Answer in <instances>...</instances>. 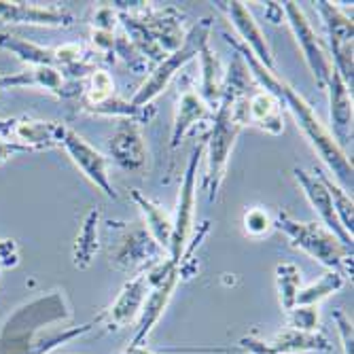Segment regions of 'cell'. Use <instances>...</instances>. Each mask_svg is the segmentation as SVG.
I'll return each instance as SVG.
<instances>
[{
	"instance_id": "obj_1",
	"label": "cell",
	"mask_w": 354,
	"mask_h": 354,
	"mask_svg": "<svg viewBox=\"0 0 354 354\" xmlns=\"http://www.w3.org/2000/svg\"><path fill=\"white\" fill-rule=\"evenodd\" d=\"M227 43L244 57V64H246L250 77L259 83L266 91L274 93L276 98L282 102V106H286L288 111H291L297 125L301 127V132L306 134L310 145L316 149L318 157L327 164L331 174L337 178L342 189H352V162L344 153V149L339 147V142L333 138V134L325 127V123L318 119L314 106L304 98L297 89H293L286 81L278 79L272 71L263 68L261 64L254 59V55L240 41L227 37Z\"/></svg>"
},
{
	"instance_id": "obj_2",
	"label": "cell",
	"mask_w": 354,
	"mask_h": 354,
	"mask_svg": "<svg viewBox=\"0 0 354 354\" xmlns=\"http://www.w3.org/2000/svg\"><path fill=\"white\" fill-rule=\"evenodd\" d=\"M244 125H248V95H244V98L236 102L221 100L218 109L214 111L212 132L204 149L208 151V168L202 189L208 193L210 202H214L218 196V187L225 178V170H227L230 153Z\"/></svg>"
},
{
	"instance_id": "obj_3",
	"label": "cell",
	"mask_w": 354,
	"mask_h": 354,
	"mask_svg": "<svg viewBox=\"0 0 354 354\" xmlns=\"http://www.w3.org/2000/svg\"><path fill=\"white\" fill-rule=\"evenodd\" d=\"M274 225L291 238L293 246L306 250L318 263L346 278L352 276V248L333 236L323 223H299L282 210L278 212Z\"/></svg>"
},
{
	"instance_id": "obj_4",
	"label": "cell",
	"mask_w": 354,
	"mask_h": 354,
	"mask_svg": "<svg viewBox=\"0 0 354 354\" xmlns=\"http://www.w3.org/2000/svg\"><path fill=\"white\" fill-rule=\"evenodd\" d=\"M210 30H212V19L210 17H204V19H200L196 26H193L187 32V37L183 39V45L176 51H172L166 59H162L157 64V66L153 68V73L147 77V81L140 85V89L136 91V95L130 102L134 106L151 104L157 95L170 85L174 75L185 66V64H189L193 57H198L200 51L208 45Z\"/></svg>"
},
{
	"instance_id": "obj_5",
	"label": "cell",
	"mask_w": 354,
	"mask_h": 354,
	"mask_svg": "<svg viewBox=\"0 0 354 354\" xmlns=\"http://www.w3.org/2000/svg\"><path fill=\"white\" fill-rule=\"evenodd\" d=\"M204 149H206V140L198 142L189 157V166L180 185L176 214L172 218V238L168 244V252H170V261H174L176 266L185 257V246L193 230V216H196V176H198V166L204 155Z\"/></svg>"
},
{
	"instance_id": "obj_6",
	"label": "cell",
	"mask_w": 354,
	"mask_h": 354,
	"mask_svg": "<svg viewBox=\"0 0 354 354\" xmlns=\"http://www.w3.org/2000/svg\"><path fill=\"white\" fill-rule=\"evenodd\" d=\"M282 11L286 13L288 26H291V30H293L297 45L301 47L304 59L308 64L310 73L316 79V85L320 89H327L329 79L333 75V62H331L329 51L325 49L323 41L318 39L312 24L308 21L306 13L301 11V7L297 3H284Z\"/></svg>"
},
{
	"instance_id": "obj_7",
	"label": "cell",
	"mask_w": 354,
	"mask_h": 354,
	"mask_svg": "<svg viewBox=\"0 0 354 354\" xmlns=\"http://www.w3.org/2000/svg\"><path fill=\"white\" fill-rule=\"evenodd\" d=\"M59 147L66 149L71 159L77 164V168L98 187L106 198H117V193L109 178V157H104L98 149H93L83 136H79L75 130L64 125V132L59 138Z\"/></svg>"
},
{
	"instance_id": "obj_8",
	"label": "cell",
	"mask_w": 354,
	"mask_h": 354,
	"mask_svg": "<svg viewBox=\"0 0 354 354\" xmlns=\"http://www.w3.org/2000/svg\"><path fill=\"white\" fill-rule=\"evenodd\" d=\"M320 15L325 19V28H327V35H329V45H331V62L335 71L339 73V77L352 87V19L339 11L335 5L325 3L320 0L316 3Z\"/></svg>"
},
{
	"instance_id": "obj_9",
	"label": "cell",
	"mask_w": 354,
	"mask_h": 354,
	"mask_svg": "<svg viewBox=\"0 0 354 354\" xmlns=\"http://www.w3.org/2000/svg\"><path fill=\"white\" fill-rule=\"evenodd\" d=\"M218 11H223L227 15V19L232 21V26L236 28V32L242 39V45L254 55V59L261 64L263 68L274 73V55L272 49L266 41V35L261 32L259 24L254 21V17L250 15V11L246 9L244 3H238V0H232V3H214Z\"/></svg>"
},
{
	"instance_id": "obj_10",
	"label": "cell",
	"mask_w": 354,
	"mask_h": 354,
	"mask_svg": "<svg viewBox=\"0 0 354 354\" xmlns=\"http://www.w3.org/2000/svg\"><path fill=\"white\" fill-rule=\"evenodd\" d=\"M111 157L123 170H142L147 166V145L140 123L134 119H121L109 142Z\"/></svg>"
},
{
	"instance_id": "obj_11",
	"label": "cell",
	"mask_w": 354,
	"mask_h": 354,
	"mask_svg": "<svg viewBox=\"0 0 354 354\" xmlns=\"http://www.w3.org/2000/svg\"><path fill=\"white\" fill-rule=\"evenodd\" d=\"M293 174H295L299 187H301L304 193H306L308 202L312 204V208L316 210V214L320 216V221H323L325 227H327L333 236H337L346 246L352 248V236L342 227V223H339V218H337V214H335V208H333V202H331L329 191H327V187L323 185V180L318 178V174H310V172H306V170H301V168H295Z\"/></svg>"
},
{
	"instance_id": "obj_12",
	"label": "cell",
	"mask_w": 354,
	"mask_h": 354,
	"mask_svg": "<svg viewBox=\"0 0 354 354\" xmlns=\"http://www.w3.org/2000/svg\"><path fill=\"white\" fill-rule=\"evenodd\" d=\"M0 21L5 24H28V26H73L75 17L59 7H37L24 3H7L0 0Z\"/></svg>"
},
{
	"instance_id": "obj_13",
	"label": "cell",
	"mask_w": 354,
	"mask_h": 354,
	"mask_svg": "<svg viewBox=\"0 0 354 354\" xmlns=\"http://www.w3.org/2000/svg\"><path fill=\"white\" fill-rule=\"evenodd\" d=\"M151 282L147 278V272L138 274L136 278H132L123 286V291L119 293L117 301L111 306V310L106 312V325L109 329H121L127 320H132L138 310H142V304L147 299V295L151 293Z\"/></svg>"
},
{
	"instance_id": "obj_14",
	"label": "cell",
	"mask_w": 354,
	"mask_h": 354,
	"mask_svg": "<svg viewBox=\"0 0 354 354\" xmlns=\"http://www.w3.org/2000/svg\"><path fill=\"white\" fill-rule=\"evenodd\" d=\"M180 280V268H176L164 282H159L157 286L151 288V293L147 295L145 304H142V316H140V323L136 329V335L132 339V346H142V342L149 337L151 329L157 325V320L162 318L174 288Z\"/></svg>"
},
{
	"instance_id": "obj_15",
	"label": "cell",
	"mask_w": 354,
	"mask_h": 354,
	"mask_svg": "<svg viewBox=\"0 0 354 354\" xmlns=\"http://www.w3.org/2000/svg\"><path fill=\"white\" fill-rule=\"evenodd\" d=\"M329 102H331V123L335 130V140L348 142L352 138V89L339 77L333 66V75L329 79Z\"/></svg>"
},
{
	"instance_id": "obj_16",
	"label": "cell",
	"mask_w": 354,
	"mask_h": 354,
	"mask_svg": "<svg viewBox=\"0 0 354 354\" xmlns=\"http://www.w3.org/2000/svg\"><path fill=\"white\" fill-rule=\"evenodd\" d=\"M214 117V111L202 100V95L196 93V91H185L180 98H178V106H176V119H174V125H172V138H170V147L176 149L185 134L191 130L193 125L200 123V121H206V119H212Z\"/></svg>"
},
{
	"instance_id": "obj_17",
	"label": "cell",
	"mask_w": 354,
	"mask_h": 354,
	"mask_svg": "<svg viewBox=\"0 0 354 354\" xmlns=\"http://www.w3.org/2000/svg\"><path fill=\"white\" fill-rule=\"evenodd\" d=\"M248 123L278 136L284 130L282 123V102L274 93L259 89L248 95Z\"/></svg>"
},
{
	"instance_id": "obj_18",
	"label": "cell",
	"mask_w": 354,
	"mask_h": 354,
	"mask_svg": "<svg viewBox=\"0 0 354 354\" xmlns=\"http://www.w3.org/2000/svg\"><path fill=\"white\" fill-rule=\"evenodd\" d=\"M64 132V123L53 121H35V119H17L13 138L15 142L32 149H51L59 147V138Z\"/></svg>"
},
{
	"instance_id": "obj_19",
	"label": "cell",
	"mask_w": 354,
	"mask_h": 354,
	"mask_svg": "<svg viewBox=\"0 0 354 354\" xmlns=\"http://www.w3.org/2000/svg\"><path fill=\"white\" fill-rule=\"evenodd\" d=\"M132 200L140 206L145 218H147V227H149V236L155 240L157 246L168 248L170 238H172V216L166 208H162L159 204H155L153 200L145 198L138 189L130 191Z\"/></svg>"
},
{
	"instance_id": "obj_20",
	"label": "cell",
	"mask_w": 354,
	"mask_h": 354,
	"mask_svg": "<svg viewBox=\"0 0 354 354\" xmlns=\"http://www.w3.org/2000/svg\"><path fill=\"white\" fill-rule=\"evenodd\" d=\"M200 64H202V100L214 111L221 104V93H223V81H225V68L218 59V55L206 45L200 51Z\"/></svg>"
},
{
	"instance_id": "obj_21",
	"label": "cell",
	"mask_w": 354,
	"mask_h": 354,
	"mask_svg": "<svg viewBox=\"0 0 354 354\" xmlns=\"http://www.w3.org/2000/svg\"><path fill=\"white\" fill-rule=\"evenodd\" d=\"M276 354L286 352H308V350H331L329 339L318 331H297L286 329L278 333L272 342H266Z\"/></svg>"
},
{
	"instance_id": "obj_22",
	"label": "cell",
	"mask_w": 354,
	"mask_h": 354,
	"mask_svg": "<svg viewBox=\"0 0 354 354\" xmlns=\"http://www.w3.org/2000/svg\"><path fill=\"white\" fill-rule=\"evenodd\" d=\"M98 225H100V212L98 210H89L83 225H81V230H79L77 242H75V266L79 270L89 268L95 252H98V248H100V244H98Z\"/></svg>"
},
{
	"instance_id": "obj_23",
	"label": "cell",
	"mask_w": 354,
	"mask_h": 354,
	"mask_svg": "<svg viewBox=\"0 0 354 354\" xmlns=\"http://www.w3.org/2000/svg\"><path fill=\"white\" fill-rule=\"evenodd\" d=\"M0 49L15 53L21 62L32 64L35 68H39V66L55 68L53 49L35 45V43H30V41L19 39V37H13V35H0Z\"/></svg>"
},
{
	"instance_id": "obj_24",
	"label": "cell",
	"mask_w": 354,
	"mask_h": 354,
	"mask_svg": "<svg viewBox=\"0 0 354 354\" xmlns=\"http://www.w3.org/2000/svg\"><path fill=\"white\" fill-rule=\"evenodd\" d=\"M155 254H157L155 240L147 232L138 230V232L130 234V238L121 244V248L115 254V263H119L123 268H132V266L149 259V257H155Z\"/></svg>"
},
{
	"instance_id": "obj_25",
	"label": "cell",
	"mask_w": 354,
	"mask_h": 354,
	"mask_svg": "<svg viewBox=\"0 0 354 354\" xmlns=\"http://www.w3.org/2000/svg\"><path fill=\"white\" fill-rule=\"evenodd\" d=\"M149 106V104H147ZM147 106H134L130 100H121L117 95L109 100H102L98 104H85L81 111L91 115H102V117H121V119H134V121H149L153 113H147Z\"/></svg>"
},
{
	"instance_id": "obj_26",
	"label": "cell",
	"mask_w": 354,
	"mask_h": 354,
	"mask_svg": "<svg viewBox=\"0 0 354 354\" xmlns=\"http://www.w3.org/2000/svg\"><path fill=\"white\" fill-rule=\"evenodd\" d=\"M346 282V276L337 274V272H327L323 278H318L314 284L299 288L297 293V301L295 306H318L323 299H327L331 293L339 291Z\"/></svg>"
},
{
	"instance_id": "obj_27",
	"label": "cell",
	"mask_w": 354,
	"mask_h": 354,
	"mask_svg": "<svg viewBox=\"0 0 354 354\" xmlns=\"http://www.w3.org/2000/svg\"><path fill=\"white\" fill-rule=\"evenodd\" d=\"M316 174H318L320 180H323V185L327 187V191H329L333 208H335V214H337V218L342 223V227L352 236V232H354V206H352V196H350L346 189H342L337 183H333V178L329 174L320 172V170H316Z\"/></svg>"
},
{
	"instance_id": "obj_28",
	"label": "cell",
	"mask_w": 354,
	"mask_h": 354,
	"mask_svg": "<svg viewBox=\"0 0 354 354\" xmlns=\"http://www.w3.org/2000/svg\"><path fill=\"white\" fill-rule=\"evenodd\" d=\"M276 284L280 293V304L288 312L295 308L297 293L301 286V270L295 263H280L276 268Z\"/></svg>"
},
{
	"instance_id": "obj_29",
	"label": "cell",
	"mask_w": 354,
	"mask_h": 354,
	"mask_svg": "<svg viewBox=\"0 0 354 354\" xmlns=\"http://www.w3.org/2000/svg\"><path fill=\"white\" fill-rule=\"evenodd\" d=\"M115 95V83L106 71H95L89 77V85L83 89L81 95V106L85 104H98L102 100H109Z\"/></svg>"
},
{
	"instance_id": "obj_30",
	"label": "cell",
	"mask_w": 354,
	"mask_h": 354,
	"mask_svg": "<svg viewBox=\"0 0 354 354\" xmlns=\"http://www.w3.org/2000/svg\"><path fill=\"white\" fill-rule=\"evenodd\" d=\"M288 323L297 331H316L318 325V308L316 306H295L288 310Z\"/></svg>"
},
{
	"instance_id": "obj_31",
	"label": "cell",
	"mask_w": 354,
	"mask_h": 354,
	"mask_svg": "<svg viewBox=\"0 0 354 354\" xmlns=\"http://www.w3.org/2000/svg\"><path fill=\"white\" fill-rule=\"evenodd\" d=\"M274 225V221L270 218L268 210L263 208H250L244 214V227L250 236H263L270 232V227Z\"/></svg>"
},
{
	"instance_id": "obj_32",
	"label": "cell",
	"mask_w": 354,
	"mask_h": 354,
	"mask_svg": "<svg viewBox=\"0 0 354 354\" xmlns=\"http://www.w3.org/2000/svg\"><path fill=\"white\" fill-rule=\"evenodd\" d=\"M119 15L115 13V7H100L93 15V26L98 32H113L117 26Z\"/></svg>"
},
{
	"instance_id": "obj_33",
	"label": "cell",
	"mask_w": 354,
	"mask_h": 354,
	"mask_svg": "<svg viewBox=\"0 0 354 354\" xmlns=\"http://www.w3.org/2000/svg\"><path fill=\"white\" fill-rule=\"evenodd\" d=\"M335 323H337V331H339L342 342H344V352L352 354V325H350V320L342 312H337L335 314Z\"/></svg>"
},
{
	"instance_id": "obj_34",
	"label": "cell",
	"mask_w": 354,
	"mask_h": 354,
	"mask_svg": "<svg viewBox=\"0 0 354 354\" xmlns=\"http://www.w3.org/2000/svg\"><path fill=\"white\" fill-rule=\"evenodd\" d=\"M17 263V252L13 240H0V268H9Z\"/></svg>"
},
{
	"instance_id": "obj_35",
	"label": "cell",
	"mask_w": 354,
	"mask_h": 354,
	"mask_svg": "<svg viewBox=\"0 0 354 354\" xmlns=\"http://www.w3.org/2000/svg\"><path fill=\"white\" fill-rule=\"evenodd\" d=\"M240 346L250 352V354H276L266 342H259V339H254V337H242L240 339Z\"/></svg>"
},
{
	"instance_id": "obj_36",
	"label": "cell",
	"mask_w": 354,
	"mask_h": 354,
	"mask_svg": "<svg viewBox=\"0 0 354 354\" xmlns=\"http://www.w3.org/2000/svg\"><path fill=\"white\" fill-rule=\"evenodd\" d=\"M30 149L15 142V140H0V164L7 162L9 157H13L15 153H28Z\"/></svg>"
},
{
	"instance_id": "obj_37",
	"label": "cell",
	"mask_w": 354,
	"mask_h": 354,
	"mask_svg": "<svg viewBox=\"0 0 354 354\" xmlns=\"http://www.w3.org/2000/svg\"><path fill=\"white\" fill-rule=\"evenodd\" d=\"M282 5H278V3H268L266 5V17L272 21V24H280L282 21Z\"/></svg>"
},
{
	"instance_id": "obj_38",
	"label": "cell",
	"mask_w": 354,
	"mask_h": 354,
	"mask_svg": "<svg viewBox=\"0 0 354 354\" xmlns=\"http://www.w3.org/2000/svg\"><path fill=\"white\" fill-rule=\"evenodd\" d=\"M127 354H151L149 350H142L140 346H132L130 350H127Z\"/></svg>"
}]
</instances>
